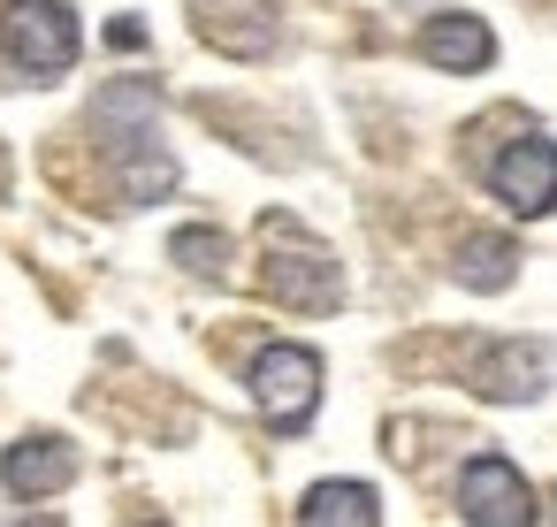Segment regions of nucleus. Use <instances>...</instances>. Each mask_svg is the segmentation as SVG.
Returning <instances> with one entry per match:
<instances>
[{"label": "nucleus", "instance_id": "nucleus-5", "mask_svg": "<svg viewBox=\"0 0 557 527\" xmlns=\"http://www.w3.org/2000/svg\"><path fill=\"white\" fill-rule=\"evenodd\" d=\"M458 519H473V527H519V519H534L519 466L496 458V451H481V458L458 474Z\"/></svg>", "mask_w": 557, "mask_h": 527}, {"label": "nucleus", "instance_id": "nucleus-7", "mask_svg": "<svg viewBox=\"0 0 557 527\" xmlns=\"http://www.w3.org/2000/svg\"><path fill=\"white\" fill-rule=\"evenodd\" d=\"M0 474H9V489H16V497H54V489L77 474V458H70V443L32 436V443H16V451H9V466H0Z\"/></svg>", "mask_w": 557, "mask_h": 527}, {"label": "nucleus", "instance_id": "nucleus-4", "mask_svg": "<svg viewBox=\"0 0 557 527\" xmlns=\"http://www.w3.org/2000/svg\"><path fill=\"white\" fill-rule=\"evenodd\" d=\"M268 291L283 306H336V260L321 245H306L298 230H268Z\"/></svg>", "mask_w": 557, "mask_h": 527}, {"label": "nucleus", "instance_id": "nucleus-10", "mask_svg": "<svg viewBox=\"0 0 557 527\" xmlns=\"http://www.w3.org/2000/svg\"><path fill=\"white\" fill-rule=\"evenodd\" d=\"M458 283H473V291H504V283H511V245H496V237H466V245H458Z\"/></svg>", "mask_w": 557, "mask_h": 527}, {"label": "nucleus", "instance_id": "nucleus-8", "mask_svg": "<svg viewBox=\"0 0 557 527\" xmlns=\"http://www.w3.org/2000/svg\"><path fill=\"white\" fill-rule=\"evenodd\" d=\"M298 519H306V527H336V519H344V527H374L382 504H374L367 481H321V489H306Z\"/></svg>", "mask_w": 557, "mask_h": 527}, {"label": "nucleus", "instance_id": "nucleus-9", "mask_svg": "<svg viewBox=\"0 0 557 527\" xmlns=\"http://www.w3.org/2000/svg\"><path fill=\"white\" fill-rule=\"evenodd\" d=\"M542 375H549V352L542 344H504V352L481 359V390L488 397H534Z\"/></svg>", "mask_w": 557, "mask_h": 527}, {"label": "nucleus", "instance_id": "nucleus-6", "mask_svg": "<svg viewBox=\"0 0 557 527\" xmlns=\"http://www.w3.org/2000/svg\"><path fill=\"white\" fill-rule=\"evenodd\" d=\"M420 54H428L435 70H488V62H496V39H488L481 16H435V24L420 32Z\"/></svg>", "mask_w": 557, "mask_h": 527}, {"label": "nucleus", "instance_id": "nucleus-1", "mask_svg": "<svg viewBox=\"0 0 557 527\" xmlns=\"http://www.w3.org/2000/svg\"><path fill=\"white\" fill-rule=\"evenodd\" d=\"M252 405H260L283 436L306 428L313 405H321V359H313L306 344H268V352L252 359Z\"/></svg>", "mask_w": 557, "mask_h": 527}, {"label": "nucleus", "instance_id": "nucleus-11", "mask_svg": "<svg viewBox=\"0 0 557 527\" xmlns=\"http://www.w3.org/2000/svg\"><path fill=\"white\" fill-rule=\"evenodd\" d=\"M176 260H184V268H199V275H222V237L184 230V237H176Z\"/></svg>", "mask_w": 557, "mask_h": 527}, {"label": "nucleus", "instance_id": "nucleus-3", "mask_svg": "<svg viewBox=\"0 0 557 527\" xmlns=\"http://www.w3.org/2000/svg\"><path fill=\"white\" fill-rule=\"evenodd\" d=\"M488 184H496V199L519 215V222H534V215H549L557 207V146L542 138V131H527V138H511L504 154H496V169H488Z\"/></svg>", "mask_w": 557, "mask_h": 527}, {"label": "nucleus", "instance_id": "nucleus-2", "mask_svg": "<svg viewBox=\"0 0 557 527\" xmlns=\"http://www.w3.org/2000/svg\"><path fill=\"white\" fill-rule=\"evenodd\" d=\"M0 39H9V54H16L32 77H62V70L77 62V16L62 9V0H9Z\"/></svg>", "mask_w": 557, "mask_h": 527}]
</instances>
